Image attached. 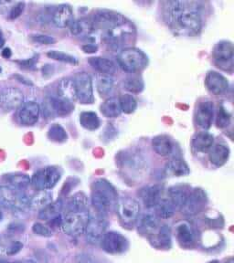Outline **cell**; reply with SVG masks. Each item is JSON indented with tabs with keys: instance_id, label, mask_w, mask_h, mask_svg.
I'll return each mask as SVG.
<instances>
[{
	"instance_id": "6da1fadb",
	"label": "cell",
	"mask_w": 234,
	"mask_h": 263,
	"mask_svg": "<svg viewBox=\"0 0 234 263\" xmlns=\"http://www.w3.org/2000/svg\"><path fill=\"white\" fill-rule=\"evenodd\" d=\"M201 3L195 1H170L166 16L173 29L181 34H197L202 29Z\"/></svg>"
},
{
	"instance_id": "7a4b0ae2",
	"label": "cell",
	"mask_w": 234,
	"mask_h": 263,
	"mask_svg": "<svg viewBox=\"0 0 234 263\" xmlns=\"http://www.w3.org/2000/svg\"><path fill=\"white\" fill-rule=\"evenodd\" d=\"M92 204L101 216H105L117 204V193L115 187L104 179L95 181L92 189Z\"/></svg>"
},
{
	"instance_id": "3957f363",
	"label": "cell",
	"mask_w": 234,
	"mask_h": 263,
	"mask_svg": "<svg viewBox=\"0 0 234 263\" xmlns=\"http://www.w3.org/2000/svg\"><path fill=\"white\" fill-rule=\"evenodd\" d=\"M117 62L124 71L138 72L148 65V58L143 51L135 48L124 49L118 54Z\"/></svg>"
},
{
	"instance_id": "277c9868",
	"label": "cell",
	"mask_w": 234,
	"mask_h": 263,
	"mask_svg": "<svg viewBox=\"0 0 234 263\" xmlns=\"http://www.w3.org/2000/svg\"><path fill=\"white\" fill-rule=\"evenodd\" d=\"M88 210L82 212H67L61 222L63 232L71 237H78L84 234L90 220Z\"/></svg>"
},
{
	"instance_id": "5b68a950",
	"label": "cell",
	"mask_w": 234,
	"mask_h": 263,
	"mask_svg": "<svg viewBox=\"0 0 234 263\" xmlns=\"http://www.w3.org/2000/svg\"><path fill=\"white\" fill-rule=\"evenodd\" d=\"M62 177L60 169L55 166H47L38 170L30 178V185L39 191H47L53 189Z\"/></svg>"
},
{
	"instance_id": "8992f818",
	"label": "cell",
	"mask_w": 234,
	"mask_h": 263,
	"mask_svg": "<svg viewBox=\"0 0 234 263\" xmlns=\"http://www.w3.org/2000/svg\"><path fill=\"white\" fill-rule=\"evenodd\" d=\"M115 208L123 226L128 229L133 228L139 218V203L130 197H123L117 201Z\"/></svg>"
},
{
	"instance_id": "52a82bcc",
	"label": "cell",
	"mask_w": 234,
	"mask_h": 263,
	"mask_svg": "<svg viewBox=\"0 0 234 263\" xmlns=\"http://www.w3.org/2000/svg\"><path fill=\"white\" fill-rule=\"evenodd\" d=\"M0 203L8 209L23 210L29 208V197L22 190L3 185L0 187Z\"/></svg>"
},
{
	"instance_id": "ba28073f",
	"label": "cell",
	"mask_w": 234,
	"mask_h": 263,
	"mask_svg": "<svg viewBox=\"0 0 234 263\" xmlns=\"http://www.w3.org/2000/svg\"><path fill=\"white\" fill-rule=\"evenodd\" d=\"M136 29L134 26L128 21H124L121 24L117 25L113 29L104 32V37L108 43L112 46L119 47L127 43L135 36Z\"/></svg>"
},
{
	"instance_id": "9c48e42d",
	"label": "cell",
	"mask_w": 234,
	"mask_h": 263,
	"mask_svg": "<svg viewBox=\"0 0 234 263\" xmlns=\"http://www.w3.org/2000/svg\"><path fill=\"white\" fill-rule=\"evenodd\" d=\"M103 251L109 254H121L128 251L129 247L128 238L116 231L105 232L100 241Z\"/></svg>"
},
{
	"instance_id": "30bf717a",
	"label": "cell",
	"mask_w": 234,
	"mask_h": 263,
	"mask_svg": "<svg viewBox=\"0 0 234 263\" xmlns=\"http://www.w3.org/2000/svg\"><path fill=\"white\" fill-rule=\"evenodd\" d=\"M207 201L208 198L204 190L202 189H195L189 193L187 201L181 210L186 216L192 217L201 213L205 209Z\"/></svg>"
},
{
	"instance_id": "8fae6325",
	"label": "cell",
	"mask_w": 234,
	"mask_h": 263,
	"mask_svg": "<svg viewBox=\"0 0 234 263\" xmlns=\"http://www.w3.org/2000/svg\"><path fill=\"white\" fill-rule=\"evenodd\" d=\"M77 99L82 103H93L95 101L93 91V82L89 74L80 72L74 80Z\"/></svg>"
},
{
	"instance_id": "7c38bea8",
	"label": "cell",
	"mask_w": 234,
	"mask_h": 263,
	"mask_svg": "<svg viewBox=\"0 0 234 263\" xmlns=\"http://www.w3.org/2000/svg\"><path fill=\"white\" fill-rule=\"evenodd\" d=\"M233 51V45L230 41L219 42L213 51V57L218 67L225 70H232Z\"/></svg>"
},
{
	"instance_id": "4fadbf2b",
	"label": "cell",
	"mask_w": 234,
	"mask_h": 263,
	"mask_svg": "<svg viewBox=\"0 0 234 263\" xmlns=\"http://www.w3.org/2000/svg\"><path fill=\"white\" fill-rule=\"evenodd\" d=\"M107 223L103 216L98 215L97 217H91L84 232L87 242L92 245H96L101 241L106 230Z\"/></svg>"
},
{
	"instance_id": "5bb4252c",
	"label": "cell",
	"mask_w": 234,
	"mask_h": 263,
	"mask_svg": "<svg viewBox=\"0 0 234 263\" xmlns=\"http://www.w3.org/2000/svg\"><path fill=\"white\" fill-rule=\"evenodd\" d=\"M95 28L103 30L104 32L113 29L115 26L121 24L125 21V18L121 14L109 11V10H102L99 11L95 16L94 20Z\"/></svg>"
},
{
	"instance_id": "9a60e30c",
	"label": "cell",
	"mask_w": 234,
	"mask_h": 263,
	"mask_svg": "<svg viewBox=\"0 0 234 263\" xmlns=\"http://www.w3.org/2000/svg\"><path fill=\"white\" fill-rule=\"evenodd\" d=\"M138 232L145 237H153L159 229V219L156 212L148 210L138 218Z\"/></svg>"
},
{
	"instance_id": "2e32d148",
	"label": "cell",
	"mask_w": 234,
	"mask_h": 263,
	"mask_svg": "<svg viewBox=\"0 0 234 263\" xmlns=\"http://www.w3.org/2000/svg\"><path fill=\"white\" fill-rule=\"evenodd\" d=\"M24 95L21 90L14 87L5 88L0 91V106L6 110H14L22 105Z\"/></svg>"
},
{
	"instance_id": "e0dca14e",
	"label": "cell",
	"mask_w": 234,
	"mask_h": 263,
	"mask_svg": "<svg viewBox=\"0 0 234 263\" xmlns=\"http://www.w3.org/2000/svg\"><path fill=\"white\" fill-rule=\"evenodd\" d=\"M213 103L209 100L200 102L196 109V122L200 127L207 130L210 127L213 120Z\"/></svg>"
},
{
	"instance_id": "ac0fdd59",
	"label": "cell",
	"mask_w": 234,
	"mask_h": 263,
	"mask_svg": "<svg viewBox=\"0 0 234 263\" xmlns=\"http://www.w3.org/2000/svg\"><path fill=\"white\" fill-rule=\"evenodd\" d=\"M74 104L70 102H68L63 99L49 98L45 103V115L47 116H65L70 114L74 110Z\"/></svg>"
},
{
	"instance_id": "d6986e66",
	"label": "cell",
	"mask_w": 234,
	"mask_h": 263,
	"mask_svg": "<svg viewBox=\"0 0 234 263\" xmlns=\"http://www.w3.org/2000/svg\"><path fill=\"white\" fill-rule=\"evenodd\" d=\"M41 115V107L35 102H28L22 104L19 111L20 123L26 126H31L37 123Z\"/></svg>"
},
{
	"instance_id": "ffe728a7",
	"label": "cell",
	"mask_w": 234,
	"mask_h": 263,
	"mask_svg": "<svg viewBox=\"0 0 234 263\" xmlns=\"http://www.w3.org/2000/svg\"><path fill=\"white\" fill-rule=\"evenodd\" d=\"M205 84L207 89L215 95H220L225 92L229 87L227 79L216 71H210L207 74Z\"/></svg>"
},
{
	"instance_id": "44dd1931",
	"label": "cell",
	"mask_w": 234,
	"mask_h": 263,
	"mask_svg": "<svg viewBox=\"0 0 234 263\" xmlns=\"http://www.w3.org/2000/svg\"><path fill=\"white\" fill-rule=\"evenodd\" d=\"M163 194V186L161 185H151L146 186L141 191V197L146 208L151 210L156 208L160 201Z\"/></svg>"
},
{
	"instance_id": "7402d4cb",
	"label": "cell",
	"mask_w": 234,
	"mask_h": 263,
	"mask_svg": "<svg viewBox=\"0 0 234 263\" xmlns=\"http://www.w3.org/2000/svg\"><path fill=\"white\" fill-rule=\"evenodd\" d=\"M52 22L58 28L70 27L74 22V12L70 6H59L52 14Z\"/></svg>"
},
{
	"instance_id": "603a6c76",
	"label": "cell",
	"mask_w": 234,
	"mask_h": 263,
	"mask_svg": "<svg viewBox=\"0 0 234 263\" xmlns=\"http://www.w3.org/2000/svg\"><path fill=\"white\" fill-rule=\"evenodd\" d=\"M190 192L189 189L186 185H174L168 191L169 199L174 205L175 210H179L185 204Z\"/></svg>"
},
{
	"instance_id": "cb8c5ba5",
	"label": "cell",
	"mask_w": 234,
	"mask_h": 263,
	"mask_svg": "<svg viewBox=\"0 0 234 263\" xmlns=\"http://www.w3.org/2000/svg\"><path fill=\"white\" fill-rule=\"evenodd\" d=\"M189 173L190 170H189V165L186 164L185 161L179 158H175L169 161L165 167V174L167 177H186L189 175Z\"/></svg>"
},
{
	"instance_id": "d4e9b609",
	"label": "cell",
	"mask_w": 234,
	"mask_h": 263,
	"mask_svg": "<svg viewBox=\"0 0 234 263\" xmlns=\"http://www.w3.org/2000/svg\"><path fill=\"white\" fill-rule=\"evenodd\" d=\"M176 236L181 246L189 248L194 242V234L191 226L188 222L181 221L176 227Z\"/></svg>"
},
{
	"instance_id": "484cf974",
	"label": "cell",
	"mask_w": 234,
	"mask_h": 263,
	"mask_svg": "<svg viewBox=\"0 0 234 263\" xmlns=\"http://www.w3.org/2000/svg\"><path fill=\"white\" fill-rule=\"evenodd\" d=\"M230 156V149L225 144H218L210 148V157L211 164L216 166H222L226 164Z\"/></svg>"
},
{
	"instance_id": "4316f807",
	"label": "cell",
	"mask_w": 234,
	"mask_h": 263,
	"mask_svg": "<svg viewBox=\"0 0 234 263\" xmlns=\"http://www.w3.org/2000/svg\"><path fill=\"white\" fill-rule=\"evenodd\" d=\"M95 29L94 21L89 18H82L74 21L70 26V33L74 36L88 37L95 31Z\"/></svg>"
},
{
	"instance_id": "83f0119b",
	"label": "cell",
	"mask_w": 234,
	"mask_h": 263,
	"mask_svg": "<svg viewBox=\"0 0 234 263\" xmlns=\"http://www.w3.org/2000/svg\"><path fill=\"white\" fill-rule=\"evenodd\" d=\"M57 91L59 98L63 99L70 103H74V101L77 99L74 80H70V79L62 80L58 85Z\"/></svg>"
},
{
	"instance_id": "f1b7e54d",
	"label": "cell",
	"mask_w": 234,
	"mask_h": 263,
	"mask_svg": "<svg viewBox=\"0 0 234 263\" xmlns=\"http://www.w3.org/2000/svg\"><path fill=\"white\" fill-rule=\"evenodd\" d=\"M89 63L93 66L94 69L98 70L103 75L111 76L116 71V65H115V62L107 58H90Z\"/></svg>"
},
{
	"instance_id": "f546056e",
	"label": "cell",
	"mask_w": 234,
	"mask_h": 263,
	"mask_svg": "<svg viewBox=\"0 0 234 263\" xmlns=\"http://www.w3.org/2000/svg\"><path fill=\"white\" fill-rule=\"evenodd\" d=\"M123 167L130 175L132 173H142L145 170L146 164L144 158L138 155H128L123 158Z\"/></svg>"
},
{
	"instance_id": "4dcf8cb0",
	"label": "cell",
	"mask_w": 234,
	"mask_h": 263,
	"mask_svg": "<svg viewBox=\"0 0 234 263\" xmlns=\"http://www.w3.org/2000/svg\"><path fill=\"white\" fill-rule=\"evenodd\" d=\"M63 209V202L62 200H56V201L49 203V205H46L40 212L39 217L42 220L45 221H51L54 218L60 216Z\"/></svg>"
},
{
	"instance_id": "1f68e13d",
	"label": "cell",
	"mask_w": 234,
	"mask_h": 263,
	"mask_svg": "<svg viewBox=\"0 0 234 263\" xmlns=\"http://www.w3.org/2000/svg\"><path fill=\"white\" fill-rule=\"evenodd\" d=\"M213 136L208 133H200L194 136L192 146L199 152H207L213 145Z\"/></svg>"
},
{
	"instance_id": "d6a6232c",
	"label": "cell",
	"mask_w": 234,
	"mask_h": 263,
	"mask_svg": "<svg viewBox=\"0 0 234 263\" xmlns=\"http://www.w3.org/2000/svg\"><path fill=\"white\" fill-rule=\"evenodd\" d=\"M88 198L86 195L79 192L70 197L67 205V212H82L87 210Z\"/></svg>"
},
{
	"instance_id": "836d02e7",
	"label": "cell",
	"mask_w": 234,
	"mask_h": 263,
	"mask_svg": "<svg viewBox=\"0 0 234 263\" xmlns=\"http://www.w3.org/2000/svg\"><path fill=\"white\" fill-rule=\"evenodd\" d=\"M153 149L161 156H169L172 152V143L168 136H156L152 141Z\"/></svg>"
},
{
	"instance_id": "e575fe53",
	"label": "cell",
	"mask_w": 234,
	"mask_h": 263,
	"mask_svg": "<svg viewBox=\"0 0 234 263\" xmlns=\"http://www.w3.org/2000/svg\"><path fill=\"white\" fill-rule=\"evenodd\" d=\"M101 111L107 118L118 117L122 112L121 107H120L119 99L116 97L107 99L101 106Z\"/></svg>"
},
{
	"instance_id": "d590c367",
	"label": "cell",
	"mask_w": 234,
	"mask_h": 263,
	"mask_svg": "<svg viewBox=\"0 0 234 263\" xmlns=\"http://www.w3.org/2000/svg\"><path fill=\"white\" fill-rule=\"evenodd\" d=\"M52 202V194L49 191H39L29 198V208L32 210H42Z\"/></svg>"
},
{
	"instance_id": "8d00e7d4",
	"label": "cell",
	"mask_w": 234,
	"mask_h": 263,
	"mask_svg": "<svg viewBox=\"0 0 234 263\" xmlns=\"http://www.w3.org/2000/svg\"><path fill=\"white\" fill-rule=\"evenodd\" d=\"M8 185L16 190H23L30 185V177L24 174H8L6 176Z\"/></svg>"
},
{
	"instance_id": "74e56055",
	"label": "cell",
	"mask_w": 234,
	"mask_h": 263,
	"mask_svg": "<svg viewBox=\"0 0 234 263\" xmlns=\"http://www.w3.org/2000/svg\"><path fill=\"white\" fill-rule=\"evenodd\" d=\"M155 235H156V247H158L160 249H169L170 248L171 246V230L168 225L159 227V229L156 231Z\"/></svg>"
},
{
	"instance_id": "f35d334b",
	"label": "cell",
	"mask_w": 234,
	"mask_h": 263,
	"mask_svg": "<svg viewBox=\"0 0 234 263\" xmlns=\"http://www.w3.org/2000/svg\"><path fill=\"white\" fill-rule=\"evenodd\" d=\"M156 208L157 217L164 219L172 218L173 215L176 212V210L169 200V197H162Z\"/></svg>"
},
{
	"instance_id": "ab89813d",
	"label": "cell",
	"mask_w": 234,
	"mask_h": 263,
	"mask_svg": "<svg viewBox=\"0 0 234 263\" xmlns=\"http://www.w3.org/2000/svg\"><path fill=\"white\" fill-rule=\"evenodd\" d=\"M113 88H114V80L111 76L103 75V74L99 75L97 78V90L102 97L110 95Z\"/></svg>"
},
{
	"instance_id": "60d3db41",
	"label": "cell",
	"mask_w": 234,
	"mask_h": 263,
	"mask_svg": "<svg viewBox=\"0 0 234 263\" xmlns=\"http://www.w3.org/2000/svg\"><path fill=\"white\" fill-rule=\"evenodd\" d=\"M80 123L88 130H95L100 126L98 116L93 111H84L80 115Z\"/></svg>"
},
{
	"instance_id": "b9f144b4",
	"label": "cell",
	"mask_w": 234,
	"mask_h": 263,
	"mask_svg": "<svg viewBox=\"0 0 234 263\" xmlns=\"http://www.w3.org/2000/svg\"><path fill=\"white\" fill-rule=\"evenodd\" d=\"M120 107L121 110L124 114H132L134 112L137 106L136 99L130 95H123L119 98Z\"/></svg>"
},
{
	"instance_id": "7bdbcfd3",
	"label": "cell",
	"mask_w": 234,
	"mask_h": 263,
	"mask_svg": "<svg viewBox=\"0 0 234 263\" xmlns=\"http://www.w3.org/2000/svg\"><path fill=\"white\" fill-rule=\"evenodd\" d=\"M123 86L132 92H140L144 89V82L139 76H131L124 80Z\"/></svg>"
},
{
	"instance_id": "ee69618b",
	"label": "cell",
	"mask_w": 234,
	"mask_h": 263,
	"mask_svg": "<svg viewBox=\"0 0 234 263\" xmlns=\"http://www.w3.org/2000/svg\"><path fill=\"white\" fill-rule=\"evenodd\" d=\"M49 139L57 143H63L67 140V134L63 128L59 124H54L49 128Z\"/></svg>"
},
{
	"instance_id": "f6af8a7d",
	"label": "cell",
	"mask_w": 234,
	"mask_h": 263,
	"mask_svg": "<svg viewBox=\"0 0 234 263\" xmlns=\"http://www.w3.org/2000/svg\"><path fill=\"white\" fill-rule=\"evenodd\" d=\"M48 56L51 59H53L55 61H59V62H67V63H70V64H77L78 61L76 58L70 56L69 54L63 53L61 51H56V50H51L48 52Z\"/></svg>"
},
{
	"instance_id": "bcb514c9",
	"label": "cell",
	"mask_w": 234,
	"mask_h": 263,
	"mask_svg": "<svg viewBox=\"0 0 234 263\" xmlns=\"http://www.w3.org/2000/svg\"><path fill=\"white\" fill-rule=\"evenodd\" d=\"M230 122V114L223 106L219 108L217 125L218 127L224 128L229 125Z\"/></svg>"
},
{
	"instance_id": "7dc6e473",
	"label": "cell",
	"mask_w": 234,
	"mask_h": 263,
	"mask_svg": "<svg viewBox=\"0 0 234 263\" xmlns=\"http://www.w3.org/2000/svg\"><path fill=\"white\" fill-rule=\"evenodd\" d=\"M33 232L38 236H41V237H45V238H49L52 236V231L51 230L45 226L44 224L40 223V222H36L34 223V225L32 226Z\"/></svg>"
},
{
	"instance_id": "c3c4849f",
	"label": "cell",
	"mask_w": 234,
	"mask_h": 263,
	"mask_svg": "<svg viewBox=\"0 0 234 263\" xmlns=\"http://www.w3.org/2000/svg\"><path fill=\"white\" fill-rule=\"evenodd\" d=\"M75 263H101L98 258L95 255L87 253V252H82L76 256L75 258Z\"/></svg>"
},
{
	"instance_id": "681fc988",
	"label": "cell",
	"mask_w": 234,
	"mask_h": 263,
	"mask_svg": "<svg viewBox=\"0 0 234 263\" xmlns=\"http://www.w3.org/2000/svg\"><path fill=\"white\" fill-rule=\"evenodd\" d=\"M31 39L35 42L41 43V44H45V45H49L52 44L55 42V40L53 37L50 36H47V35H42V34H36V35H32Z\"/></svg>"
},
{
	"instance_id": "f907efd6",
	"label": "cell",
	"mask_w": 234,
	"mask_h": 263,
	"mask_svg": "<svg viewBox=\"0 0 234 263\" xmlns=\"http://www.w3.org/2000/svg\"><path fill=\"white\" fill-rule=\"evenodd\" d=\"M24 7V3H17V4L15 5V6L13 7L12 9H11V11H10L9 17H10L11 20H15L16 17H19V16H21V14H22V12H23Z\"/></svg>"
},
{
	"instance_id": "816d5d0a",
	"label": "cell",
	"mask_w": 234,
	"mask_h": 263,
	"mask_svg": "<svg viewBox=\"0 0 234 263\" xmlns=\"http://www.w3.org/2000/svg\"><path fill=\"white\" fill-rule=\"evenodd\" d=\"M22 248H23V244H22V243L19 242V241L11 243V244L8 247V249H7V251H6V253L8 255L16 254V253H19V252L22 250Z\"/></svg>"
},
{
	"instance_id": "f5cc1de1",
	"label": "cell",
	"mask_w": 234,
	"mask_h": 263,
	"mask_svg": "<svg viewBox=\"0 0 234 263\" xmlns=\"http://www.w3.org/2000/svg\"><path fill=\"white\" fill-rule=\"evenodd\" d=\"M82 49L87 53H94V52L97 50V47L95 45H93V44H86V45L82 47Z\"/></svg>"
},
{
	"instance_id": "db71d44e",
	"label": "cell",
	"mask_w": 234,
	"mask_h": 263,
	"mask_svg": "<svg viewBox=\"0 0 234 263\" xmlns=\"http://www.w3.org/2000/svg\"><path fill=\"white\" fill-rule=\"evenodd\" d=\"M11 54H12V52H11V49H9V48H6L2 51V56L6 58V59L11 57Z\"/></svg>"
},
{
	"instance_id": "11a10c76",
	"label": "cell",
	"mask_w": 234,
	"mask_h": 263,
	"mask_svg": "<svg viewBox=\"0 0 234 263\" xmlns=\"http://www.w3.org/2000/svg\"><path fill=\"white\" fill-rule=\"evenodd\" d=\"M11 263H36L35 261H33V260H30V259H24V260H17V261H15V262Z\"/></svg>"
},
{
	"instance_id": "9f6ffc18",
	"label": "cell",
	"mask_w": 234,
	"mask_h": 263,
	"mask_svg": "<svg viewBox=\"0 0 234 263\" xmlns=\"http://www.w3.org/2000/svg\"><path fill=\"white\" fill-rule=\"evenodd\" d=\"M4 44V40H3V37H2V34L0 32V48L3 46Z\"/></svg>"
},
{
	"instance_id": "6f0895ef",
	"label": "cell",
	"mask_w": 234,
	"mask_h": 263,
	"mask_svg": "<svg viewBox=\"0 0 234 263\" xmlns=\"http://www.w3.org/2000/svg\"><path fill=\"white\" fill-rule=\"evenodd\" d=\"M224 263H234V260L232 258H230V259H228L227 261H225Z\"/></svg>"
},
{
	"instance_id": "680465c9",
	"label": "cell",
	"mask_w": 234,
	"mask_h": 263,
	"mask_svg": "<svg viewBox=\"0 0 234 263\" xmlns=\"http://www.w3.org/2000/svg\"><path fill=\"white\" fill-rule=\"evenodd\" d=\"M207 263H220V261H219V260H216V259H215V260H210V261H209V262Z\"/></svg>"
},
{
	"instance_id": "91938a15",
	"label": "cell",
	"mask_w": 234,
	"mask_h": 263,
	"mask_svg": "<svg viewBox=\"0 0 234 263\" xmlns=\"http://www.w3.org/2000/svg\"><path fill=\"white\" fill-rule=\"evenodd\" d=\"M1 219H2V213L0 212V221H1Z\"/></svg>"
},
{
	"instance_id": "94428289",
	"label": "cell",
	"mask_w": 234,
	"mask_h": 263,
	"mask_svg": "<svg viewBox=\"0 0 234 263\" xmlns=\"http://www.w3.org/2000/svg\"><path fill=\"white\" fill-rule=\"evenodd\" d=\"M1 71H2V68H1V66H0V73H1Z\"/></svg>"
},
{
	"instance_id": "6125c7cd",
	"label": "cell",
	"mask_w": 234,
	"mask_h": 263,
	"mask_svg": "<svg viewBox=\"0 0 234 263\" xmlns=\"http://www.w3.org/2000/svg\"><path fill=\"white\" fill-rule=\"evenodd\" d=\"M0 251H1V245H0Z\"/></svg>"
}]
</instances>
